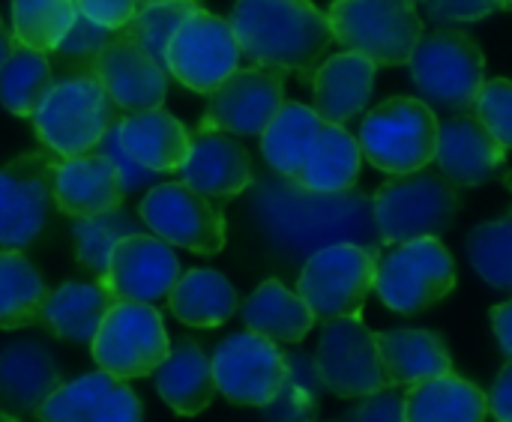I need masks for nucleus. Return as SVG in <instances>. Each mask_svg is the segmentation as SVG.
<instances>
[{
  "instance_id": "obj_1",
  "label": "nucleus",
  "mask_w": 512,
  "mask_h": 422,
  "mask_svg": "<svg viewBox=\"0 0 512 422\" xmlns=\"http://www.w3.org/2000/svg\"><path fill=\"white\" fill-rule=\"evenodd\" d=\"M255 219L267 240L288 255H312L333 243L381 249L372 198L357 189L312 192L288 177L264 183L255 198Z\"/></svg>"
},
{
  "instance_id": "obj_2",
  "label": "nucleus",
  "mask_w": 512,
  "mask_h": 422,
  "mask_svg": "<svg viewBox=\"0 0 512 422\" xmlns=\"http://www.w3.org/2000/svg\"><path fill=\"white\" fill-rule=\"evenodd\" d=\"M228 21L243 57L300 78L315 75L333 42L330 18L312 0H237Z\"/></svg>"
},
{
  "instance_id": "obj_3",
  "label": "nucleus",
  "mask_w": 512,
  "mask_h": 422,
  "mask_svg": "<svg viewBox=\"0 0 512 422\" xmlns=\"http://www.w3.org/2000/svg\"><path fill=\"white\" fill-rule=\"evenodd\" d=\"M408 69L420 90V99L432 111L447 114L474 111L477 96L486 84V57L480 45L468 33L447 27L420 36Z\"/></svg>"
},
{
  "instance_id": "obj_4",
  "label": "nucleus",
  "mask_w": 512,
  "mask_h": 422,
  "mask_svg": "<svg viewBox=\"0 0 512 422\" xmlns=\"http://www.w3.org/2000/svg\"><path fill=\"white\" fill-rule=\"evenodd\" d=\"M459 210V192L441 171L393 174L372 198L375 228L384 246H399L420 237H441Z\"/></svg>"
},
{
  "instance_id": "obj_5",
  "label": "nucleus",
  "mask_w": 512,
  "mask_h": 422,
  "mask_svg": "<svg viewBox=\"0 0 512 422\" xmlns=\"http://www.w3.org/2000/svg\"><path fill=\"white\" fill-rule=\"evenodd\" d=\"M117 111L120 108L90 72L54 81L30 120L39 141L51 153H57L60 159H72L96 150L105 132L117 123Z\"/></svg>"
},
{
  "instance_id": "obj_6",
  "label": "nucleus",
  "mask_w": 512,
  "mask_h": 422,
  "mask_svg": "<svg viewBox=\"0 0 512 422\" xmlns=\"http://www.w3.org/2000/svg\"><path fill=\"white\" fill-rule=\"evenodd\" d=\"M327 18L333 39L375 66H408L423 36L414 0H333Z\"/></svg>"
},
{
  "instance_id": "obj_7",
  "label": "nucleus",
  "mask_w": 512,
  "mask_h": 422,
  "mask_svg": "<svg viewBox=\"0 0 512 422\" xmlns=\"http://www.w3.org/2000/svg\"><path fill=\"white\" fill-rule=\"evenodd\" d=\"M438 114L417 96H396L366 114L360 126L363 159L384 174H411L435 162Z\"/></svg>"
},
{
  "instance_id": "obj_8",
  "label": "nucleus",
  "mask_w": 512,
  "mask_h": 422,
  "mask_svg": "<svg viewBox=\"0 0 512 422\" xmlns=\"http://www.w3.org/2000/svg\"><path fill=\"white\" fill-rule=\"evenodd\" d=\"M381 249L360 243H333L312 252L300 270L297 294L312 309L315 321L360 315L375 291Z\"/></svg>"
},
{
  "instance_id": "obj_9",
  "label": "nucleus",
  "mask_w": 512,
  "mask_h": 422,
  "mask_svg": "<svg viewBox=\"0 0 512 422\" xmlns=\"http://www.w3.org/2000/svg\"><path fill=\"white\" fill-rule=\"evenodd\" d=\"M456 288V261L438 237H420L378 255L375 294L399 315H417Z\"/></svg>"
},
{
  "instance_id": "obj_10",
  "label": "nucleus",
  "mask_w": 512,
  "mask_h": 422,
  "mask_svg": "<svg viewBox=\"0 0 512 422\" xmlns=\"http://www.w3.org/2000/svg\"><path fill=\"white\" fill-rule=\"evenodd\" d=\"M90 354L96 366L120 381L153 375L171 354V339L153 303L117 300L102 318Z\"/></svg>"
},
{
  "instance_id": "obj_11",
  "label": "nucleus",
  "mask_w": 512,
  "mask_h": 422,
  "mask_svg": "<svg viewBox=\"0 0 512 422\" xmlns=\"http://www.w3.org/2000/svg\"><path fill=\"white\" fill-rule=\"evenodd\" d=\"M240 42L228 18L195 9L165 48V69L192 93H213L237 66Z\"/></svg>"
},
{
  "instance_id": "obj_12",
  "label": "nucleus",
  "mask_w": 512,
  "mask_h": 422,
  "mask_svg": "<svg viewBox=\"0 0 512 422\" xmlns=\"http://www.w3.org/2000/svg\"><path fill=\"white\" fill-rule=\"evenodd\" d=\"M138 213L141 222L168 246H180L198 255H216L225 249L228 228L222 210L183 180L153 186L144 195Z\"/></svg>"
},
{
  "instance_id": "obj_13",
  "label": "nucleus",
  "mask_w": 512,
  "mask_h": 422,
  "mask_svg": "<svg viewBox=\"0 0 512 422\" xmlns=\"http://www.w3.org/2000/svg\"><path fill=\"white\" fill-rule=\"evenodd\" d=\"M54 159L48 150L24 153L0 168V246L27 249L54 207Z\"/></svg>"
},
{
  "instance_id": "obj_14",
  "label": "nucleus",
  "mask_w": 512,
  "mask_h": 422,
  "mask_svg": "<svg viewBox=\"0 0 512 422\" xmlns=\"http://www.w3.org/2000/svg\"><path fill=\"white\" fill-rule=\"evenodd\" d=\"M315 363L324 390L339 399H363L387 387L375 333L360 321V315L324 321Z\"/></svg>"
},
{
  "instance_id": "obj_15",
  "label": "nucleus",
  "mask_w": 512,
  "mask_h": 422,
  "mask_svg": "<svg viewBox=\"0 0 512 422\" xmlns=\"http://www.w3.org/2000/svg\"><path fill=\"white\" fill-rule=\"evenodd\" d=\"M285 102V72L273 66L234 69L207 102L198 132L261 135Z\"/></svg>"
},
{
  "instance_id": "obj_16",
  "label": "nucleus",
  "mask_w": 512,
  "mask_h": 422,
  "mask_svg": "<svg viewBox=\"0 0 512 422\" xmlns=\"http://www.w3.org/2000/svg\"><path fill=\"white\" fill-rule=\"evenodd\" d=\"M210 363H213L216 390L228 402L246 408H267L282 390L288 372L285 351L252 330L228 336L216 348Z\"/></svg>"
},
{
  "instance_id": "obj_17",
  "label": "nucleus",
  "mask_w": 512,
  "mask_h": 422,
  "mask_svg": "<svg viewBox=\"0 0 512 422\" xmlns=\"http://www.w3.org/2000/svg\"><path fill=\"white\" fill-rule=\"evenodd\" d=\"M93 75L111 96V102L129 114L162 108L168 93V69L138 45L126 30H114L108 45L93 63Z\"/></svg>"
},
{
  "instance_id": "obj_18",
  "label": "nucleus",
  "mask_w": 512,
  "mask_h": 422,
  "mask_svg": "<svg viewBox=\"0 0 512 422\" xmlns=\"http://www.w3.org/2000/svg\"><path fill=\"white\" fill-rule=\"evenodd\" d=\"M180 279V261L174 249L159 240L156 234H129L123 237L99 282L117 297V300H135V303H156L165 300Z\"/></svg>"
},
{
  "instance_id": "obj_19",
  "label": "nucleus",
  "mask_w": 512,
  "mask_h": 422,
  "mask_svg": "<svg viewBox=\"0 0 512 422\" xmlns=\"http://www.w3.org/2000/svg\"><path fill=\"white\" fill-rule=\"evenodd\" d=\"M507 147L480 123L474 111L453 114L438 129L435 165L456 189H477L498 177Z\"/></svg>"
},
{
  "instance_id": "obj_20",
  "label": "nucleus",
  "mask_w": 512,
  "mask_h": 422,
  "mask_svg": "<svg viewBox=\"0 0 512 422\" xmlns=\"http://www.w3.org/2000/svg\"><path fill=\"white\" fill-rule=\"evenodd\" d=\"M141 402L126 381L93 372L60 384L36 411L39 422H141Z\"/></svg>"
},
{
  "instance_id": "obj_21",
  "label": "nucleus",
  "mask_w": 512,
  "mask_h": 422,
  "mask_svg": "<svg viewBox=\"0 0 512 422\" xmlns=\"http://www.w3.org/2000/svg\"><path fill=\"white\" fill-rule=\"evenodd\" d=\"M180 174L186 186L210 201H231L255 183L246 147L228 132H198Z\"/></svg>"
},
{
  "instance_id": "obj_22",
  "label": "nucleus",
  "mask_w": 512,
  "mask_h": 422,
  "mask_svg": "<svg viewBox=\"0 0 512 422\" xmlns=\"http://www.w3.org/2000/svg\"><path fill=\"white\" fill-rule=\"evenodd\" d=\"M123 183L108 156L99 150L60 159L54 168V207L69 219H87L123 207Z\"/></svg>"
},
{
  "instance_id": "obj_23",
  "label": "nucleus",
  "mask_w": 512,
  "mask_h": 422,
  "mask_svg": "<svg viewBox=\"0 0 512 422\" xmlns=\"http://www.w3.org/2000/svg\"><path fill=\"white\" fill-rule=\"evenodd\" d=\"M375 90V63L363 54L342 51L327 57L312 75L315 111L324 123L348 126L360 117Z\"/></svg>"
},
{
  "instance_id": "obj_24",
  "label": "nucleus",
  "mask_w": 512,
  "mask_h": 422,
  "mask_svg": "<svg viewBox=\"0 0 512 422\" xmlns=\"http://www.w3.org/2000/svg\"><path fill=\"white\" fill-rule=\"evenodd\" d=\"M117 135L123 150L153 174L180 171L192 153L189 129L165 108L135 111L117 120Z\"/></svg>"
},
{
  "instance_id": "obj_25",
  "label": "nucleus",
  "mask_w": 512,
  "mask_h": 422,
  "mask_svg": "<svg viewBox=\"0 0 512 422\" xmlns=\"http://www.w3.org/2000/svg\"><path fill=\"white\" fill-rule=\"evenodd\" d=\"M60 384V366L45 345L9 342L0 348V402L15 414H36Z\"/></svg>"
},
{
  "instance_id": "obj_26",
  "label": "nucleus",
  "mask_w": 512,
  "mask_h": 422,
  "mask_svg": "<svg viewBox=\"0 0 512 422\" xmlns=\"http://www.w3.org/2000/svg\"><path fill=\"white\" fill-rule=\"evenodd\" d=\"M153 384L162 402L180 417H198L219 393L213 363L192 339H177L171 345V354L153 372Z\"/></svg>"
},
{
  "instance_id": "obj_27",
  "label": "nucleus",
  "mask_w": 512,
  "mask_h": 422,
  "mask_svg": "<svg viewBox=\"0 0 512 422\" xmlns=\"http://www.w3.org/2000/svg\"><path fill=\"white\" fill-rule=\"evenodd\" d=\"M384 378L396 387H411L453 372L444 339L432 330H381L375 333Z\"/></svg>"
},
{
  "instance_id": "obj_28",
  "label": "nucleus",
  "mask_w": 512,
  "mask_h": 422,
  "mask_svg": "<svg viewBox=\"0 0 512 422\" xmlns=\"http://www.w3.org/2000/svg\"><path fill=\"white\" fill-rule=\"evenodd\" d=\"M246 330L276 342L297 345L315 327V315L297 291H288L279 279L261 282L240 309Z\"/></svg>"
},
{
  "instance_id": "obj_29",
  "label": "nucleus",
  "mask_w": 512,
  "mask_h": 422,
  "mask_svg": "<svg viewBox=\"0 0 512 422\" xmlns=\"http://www.w3.org/2000/svg\"><path fill=\"white\" fill-rule=\"evenodd\" d=\"M489 396L447 372L405 390V422H486Z\"/></svg>"
},
{
  "instance_id": "obj_30",
  "label": "nucleus",
  "mask_w": 512,
  "mask_h": 422,
  "mask_svg": "<svg viewBox=\"0 0 512 422\" xmlns=\"http://www.w3.org/2000/svg\"><path fill=\"white\" fill-rule=\"evenodd\" d=\"M360 165H363L360 141L345 126L324 123L312 153L306 156L303 168L291 180L312 192H348L360 180Z\"/></svg>"
},
{
  "instance_id": "obj_31",
  "label": "nucleus",
  "mask_w": 512,
  "mask_h": 422,
  "mask_svg": "<svg viewBox=\"0 0 512 422\" xmlns=\"http://www.w3.org/2000/svg\"><path fill=\"white\" fill-rule=\"evenodd\" d=\"M240 300L234 285L216 273V270H186L180 273V279L174 282L171 294H168V309L171 315L186 324V327H201V330H213L222 327L225 321L234 318Z\"/></svg>"
},
{
  "instance_id": "obj_32",
  "label": "nucleus",
  "mask_w": 512,
  "mask_h": 422,
  "mask_svg": "<svg viewBox=\"0 0 512 422\" xmlns=\"http://www.w3.org/2000/svg\"><path fill=\"white\" fill-rule=\"evenodd\" d=\"M117 303V297L96 279V282H66L48 294L42 324L66 342H93L102 318Z\"/></svg>"
},
{
  "instance_id": "obj_33",
  "label": "nucleus",
  "mask_w": 512,
  "mask_h": 422,
  "mask_svg": "<svg viewBox=\"0 0 512 422\" xmlns=\"http://www.w3.org/2000/svg\"><path fill=\"white\" fill-rule=\"evenodd\" d=\"M324 120L315 108L300 102H282L276 117L261 132V153L279 177H294L312 153Z\"/></svg>"
},
{
  "instance_id": "obj_34",
  "label": "nucleus",
  "mask_w": 512,
  "mask_h": 422,
  "mask_svg": "<svg viewBox=\"0 0 512 422\" xmlns=\"http://www.w3.org/2000/svg\"><path fill=\"white\" fill-rule=\"evenodd\" d=\"M48 294V285L18 249L0 252V330L42 324Z\"/></svg>"
},
{
  "instance_id": "obj_35",
  "label": "nucleus",
  "mask_w": 512,
  "mask_h": 422,
  "mask_svg": "<svg viewBox=\"0 0 512 422\" xmlns=\"http://www.w3.org/2000/svg\"><path fill=\"white\" fill-rule=\"evenodd\" d=\"M54 87L51 57L30 45L15 42L12 54L0 66V102L15 117H33L48 90Z\"/></svg>"
},
{
  "instance_id": "obj_36",
  "label": "nucleus",
  "mask_w": 512,
  "mask_h": 422,
  "mask_svg": "<svg viewBox=\"0 0 512 422\" xmlns=\"http://www.w3.org/2000/svg\"><path fill=\"white\" fill-rule=\"evenodd\" d=\"M288 372L276 399L261 408L267 422H318L324 381L315 357L309 354H285Z\"/></svg>"
},
{
  "instance_id": "obj_37",
  "label": "nucleus",
  "mask_w": 512,
  "mask_h": 422,
  "mask_svg": "<svg viewBox=\"0 0 512 422\" xmlns=\"http://www.w3.org/2000/svg\"><path fill=\"white\" fill-rule=\"evenodd\" d=\"M78 18L75 0H12L15 42L51 54Z\"/></svg>"
},
{
  "instance_id": "obj_38",
  "label": "nucleus",
  "mask_w": 512,
  "mask_h": 422,
  "mask_svg": "<svg viewBox=\"0 0 512 422\" xmlns=\"http://www.w3.org/2000/svg\"><path fill=\"white\" fill-rule=\"evenodd\" d=\"M465 252L486 285L512 291V207L501 219L480 222L468 234Z\"/></svg>"
},
{
  "instance_id": "obj_39",
  "label": "nucleus",
  "mask_w": 512,
  "mask_h": 422,
  "mask_svg": "<svg viewBox=\"0 0 512 422\" xmlns=\"http://www.w3.org/2000/svg\"><path fill=\"white\" fill-rule=\"evenodd\" d=\"M138 231H141V225L129 213H123V207L99 213V216L75 219V225H72L75 258H78V264L84 270H90L99 279L105 273V267H108V258H111L114 246L123 237L138 234Z\"/></svg>"
},
{
  "instance_id": "obj_40",
  "label": "nucleus",
  "mask_w": 512,
  "mask_h": 422,
  "mask_svg": "<svg viewBox=\"0 0 512 422\" xmlns=\"http://www.w3.org/2000/svg\"><path fill=\"white\" fill-rule=\"evenodd\" d=\"M198 9V0H174V3H153V6H138L132 21L123 27L129 36L144 45L150 57H156L165 66V48L171 36L180 30V24Z\"/></svg>"
},
{
  "instance_id": "obj_41",
  "label": "nucleus",
  "mask_w": 512,
  "mask_h": 422,
  "mask_svg": "<svg viewBox=\"0 0 512 422\" xmlns=\"http://www.w3.org/2000/svg\"><path fill=\"white\" fill-rule=\"evenodd\" d=\"M114 36V30L78 15L69 27V33L60 39V45L51 51L57 63H51V69L57 66H69L63 78L69 75H90L93 72V63L99 57V51L108 45V39Z\"/></svg>"
},
{
  "instance_id": "obj_42",
  "label": "nucleus",
  "mask_w": 512,
  "mask_h": 422,
  "mask_svg": "<svg viewBox=\"0 0 512 422\" xmlns=\"http://www.w3.org/2000/svg\"><path fill=\"white\" fill-rule=\"evenodd\" d=\"M474 114L507 150H512V81L507 78L486 81L477 96Z\"/></svg>"
},
{
  "instance_id": "obj_43",
  "label": "nucleus",
  "mask_w": 512,
  "mask_h": 422,
  "mask_svg": "<svg viewBox=\"0 0 512 422\" xmlns=\"http://www.w3.org/2000/svg\"><path fill=\"white\" fill-rule=\"evenodd\" d=\"M405 390L408 387L387 384L384 390L363 396L342 422H405Z\"/></svg>"
},
{
  "instance_id": "obj_44",
  "label": "nucleus",
  "mask_w": 512,
  "mask_h": 422,
  "mask_svg": "<svg viewBox=\"0 0 512 422\" xmlns=\"http://www.w3.org/2000/svg\"><path fill=\"white\" fill-rule=\"evenodd\" d=\"M96 150L114 162V168H117V174H120V183H123V192H126V195L135 192V189H141V186H150V183L156 180L153 171H147L144 165H138V162L123 150L120 135H117V123L105 132V138L96 144Z\"/></svg>"
},
{
  "instance_id": "obj_45",
  "label": "nucleus",
  "mask_w": 512,
  "mask_h": 422,
  "mask_svg": "<svg viewBox=\"0 0 512 422\" xmlns=\"http://www.w3.org/2000/svg\"><path fill=\"white\" fill-rule=\"evenodd\" d=\"M498 0H426V12L432 21H453V24H471L492 12H498Z\"/></svg>"
},
{
  "instance_id": "obj_46",
  "label": "nucleus",
  "mask_w": 512,
  "mask_h": 422,
  "mask_svg": "<svg viewBox=\"0 0 512 422\" xmlns=\"http://www.w3.org/2000/svg\"><path fill=\"white\" fill-rule=\"evenodd\" d=\"M75 9L108 30H123L138 12V0H75Z\"/></svg>"
},
{
  "instance_id": "obj_47",
  "label": "nucleus",
  "mask_w": 512,
  "mask_h": 422,
  "mask_svg": "<svg viewBox=\"0 0 512 422\" xmlns=\"http://www.w3.org/2000/svg\"><path fill=\"white\" fill-rule=\"evenodd\" d=\"M489 414L495 422H512V360L498 372L489 393Z\"/></svg>"
},
{
  "instance_id": "obj_48",
  "label": "nucleus",
  "mask_w": 512,
  "mask_h": 422,
  "mask_svg": "<svg viewBox=\"0 0 512 422\" xmlns=\"http://www.w3.org/2000/svg\"><path fill=\"white\" fill-rule=\"evenodd\" d=\"M492 330H495V339H498L501 351L512 360V300L492 309Z\"/></svg>"
},
{
  "instance_id": "obj_49",
  "label": "nucleus",
  "mask_w": 512,
  "mask_h": 422,
  "mask_svg": "<svg viewBox=\"0 0 512 422\" xmlns=\"http://www.w3.org/2000/svg\"><path fill=\"white\" fill-rule=\"evenodd\" d=\"M12 45H15V39L9 36V30L3 27V21H0V66L6 63V57L12 54Z\"/></svg>"
},
{
  "instance_id": "obj_50",
  "label": "nucleus",
  "mask_w": 512,
  "mask_h": 422,
  "mask_svg": "<svg viewBox=\"0 0 512 422\" xmlns=\"http://www.w3.org/2000/svg\"><path fill=\"white\" fill-rule=\"evenodd\" d=\"M153 3H174V0H138V6H153Z\"/></svg>"
},
{
  "instance_id": "obj_51",
  "label": "nucleus",
  "mask_w": 512,
  "mask_h": 422,
  "mask_svg": "<svg viewBox=\"0 0 512 422\" xmlns=\"http://www.w3.org/2000/svg\"><path fill=\"white\" fill-rule=\"evenodd\" d=\"M0 422H18V420H15L12 414H3V411H0Z\"/></svg>"
},
{
  "instance_id": "obj_52",
  "label": "nucleus",
  "mask_w": 512,
  "mask_h": 422,
  "mask_svg": "<svg viewBox=\"0 0 512 422\" xmlns=\"http://www.w3.org/2000/svg\"><path fill=\"white\" fill-rule=\"evenodd\" d=\"M498 6L501 9H512V0H498Z\"/></svg>"
},
{
  "instance_id": "obj_53",
  "label": "nucleus",
  "mask_w": 512,
  "mask_h": 422,
  "mask_svg": "<svg viewBox=\"0 0 512 422\" xmlns=\"http://www.w3.org/2000/svg\"><path fill=\"white\" fill-rule=\"evenodd\" d=\"M504 183H507V189L512 192V171H510V174H504Z\"/></svg>"
},
{
  "instance_id": "obj_54",
  "label": "nucleus",
  "mask_w": 512,
  "mask_h": 422,
  "mask_svg": "<svg viewBox=\"0 0 512 422\" xmlns=\"http://www.w3.org/2000/svg\"><path fill=\"white\" fill-rule=\"evenodd\" d=\"M414 3H417V0H414ZM423 3H426V0H423Z\"/></svg>"
}]
</instances>
